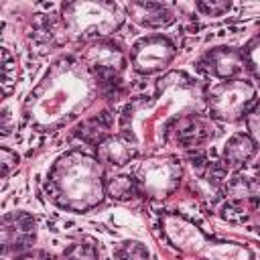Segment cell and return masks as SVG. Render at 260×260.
Returning <instances> with one entry per match:
<instances>
[{"label":"cell","mask_w":260,"mask_h":260,"mask_svg":"<svg viewBox=\"0 0 260 260\" xmlns=\"http://www.w3.org/2000/svg\"><path fill=\"white\" fill-rule=\"evenodd\" d=\"M207 89L183 71H171L156 81L152 95L130 102L120 116V136L134 148L146 152L165 144L167 130L185 114L205 108Z\"/></svg>","instance_id":"obj_1"},{"label":"cell","mask_w":260,"mask_h":260,"mask_svg":"<svg viewBox=\"0 0 260 260\" xmlns=\"http://www.w3.org/2000/svg\"><path fill=\"white\" fill-rule=\"evenodd\" d=\"M100 75L79 57L55 59L28 93L22 116L37 132H53L85 112L98 98Z\"/></svg>","instance_id":"obj_2"},{"label":"cell","mask_w":260,"mask_h":260,"mask_svg":"<svg viewBox=\"0 0 260 260\" xmlns=\"http://www.w3.org/2000/svg\"><path fill=\"white\" fill-rule=\"evenodd\" d=\"M47 197L61 209L87 213L106 199L104 165L95 154L71 148L61 154L45 179Z\"/></svg>","instance_id":"obj_3"},{"label":"cell","mask_w":260,"mask_h":260,"mask_svg":"<svg viewBox=\"0 0 260 260\" xmlns=\"http://www.w3.org/2000/svg\"><path fill=\"white\" fill-rule=\"evenodd\" d=\"M162 230L175 248L185 254L197 256L199 260H254V254L248 246L215 240L183 215H165Z\"/></svg>","instance_id":"obj_4"},{"label":"cell","mask_w":260,"mask_h":260,"mask_svg":"<svg viewBox=\"0 0 260 260\" xmlns=\"http://www.w3.org/2000/svg\"><path fill=\"white\" fill-rule=\"evenodd\" d=\"M65 37L81 43L106 39L124 22L120 8L112 2H67L61 10Z\"/></svg>","instance_id":"obj_5"},{"label":"cell","mask_w":260,"mask_h":260,"mask_svg":"<svg viewBox=\"0 0 260 260\" xmlns=\"http://www.w3.org/2000/svg\"><path fill=\"white\" fill-rule=\"evenodd\" d=\"M256 102V85L240 77L230 81H217L215 85H211L207 89L205 108L209 110L213 120L236 122L240 118H246Z\"/></svg>","instance_id":"obj_6"},{"label":"cell","mask_w":260,"mask_h":260,"mask_svg":"<svg viewBox=\"0 0 260 260\" xmlns=\"http://www.w3.org/2000/svg\"><path fill=\"white\" fill-rule=\"evenodd\" d=\"M183 167L177 156H148L136 169V181L144 195L152 199L169 197L181 183Z\"/></svg>","instance_id":"obj_7"},{"label":"cell","mask_w":260,"mask_h":260,"mask_svg":"<svg viewBox=\"0 0 260 260\" xmlns=\"http://www.w3.org/2000/svg\"><path fill=\"white\" fill-rule=\"evenodd\" d=\"M175 57H177V47L162 32L140 37L130 49L132 69L140 75H156L165 71Z\"/></svg>","instance_id":"obj_8"},{"label":"cell","mask_w":260,"mask_h":260,"mask_svg":"<svg viewBox=\"0 0 260 260\" xmlns=\"http://www.w3.org/2000/svg\"><path fill=\"white\" fill-rule=\"evenodd\" d=\"M79 59L91 69L95 71L100 77L102 75H116L122 73L128 65V57L126 53L112 41L108 39H98V41H89L85 43Z\"/></svg>","instance_id":"obj_9"},{"label":"cell","mask_w":260,"mask_h":260,"mask_svg":"<svg viewBox=\"0 0 260 260\" xmlns=\"http://www.w3.org/2000/svg\"><path fill=\"white\" fill-rule=\"evenodd\" d=\"M197 67L205 75L215 77L219 81L240 79V75L246 71L242 49H236V47H213V49H209L197 61Z\"/></svg>","instance_id":"obj_10"},{"label":"cell","mask_w":260,"mask_h":260,"mask_svg":"<svg viewBox=\"0 0 260 260\" xmlns=\"http://www.w3.org/2000/svg\"><path fill=\"white\" fill-rule=\"evenodd\" d=\"M35 240V221L26 213H8L2 219L4 250H22Z\"/></svg>","instance_id":"obj_11"},{"label":"cell","mask_w":260,"mask_h":260,"mask_svg":"<svg viewBox=\"0 0 260 260\" xmlns=\"http://www.w3.org/2000/svg\"><path fill=\"white\" fill-rule=\"evenodd\" d=\"M126 12L134 22L146 28H162L169 26L175 18L173 10L167 4L160 2H130L126 6Z\"/></svg>","instance_id":"obj_12"},{"label":"cell","mask_w":260,"mask_h":260,"mask_svg":"<svg viewBox=\"0 0 260 260\" xmlns=\"http://www.w3.org/2000/svg\"><path fill=\"white\" fill-rule=\"evenodd\" d=\"M256 150L258 142L248 132H236L223 144V160L230 167H244L256 156Z\"/></svg>","instance_id":"obj_13"},{"label":"cell","mask_w":260,"mask_h":260,"mask_svg":"<svg viewBox=\"0 0 260 260\" xmlns=\"http://www.w3.org/2000/svg\"><path fill=\"white\" fill-rule=\"evenodd\" d=\"M95 156L100 158L102 165L122 167V165L130 162L136 156V152H134V148L122 136H112V138H106L104 142L98 144Z\"/></svg>","instance_id":"obj_14"},{"label":"cell","mask_w":260,"mask_h":260,"mask_svg":"<svg viewBox=\"0 0 260 260\" xmlns=\"http://www.w3.org/2000/svg\"><path fill=\"white\" fill-rule=\"evenodd\" d=\"M140 191L136 177L130 175H116L106 181V195H110L116 201H128Z\"/></svg>","instance_id":"obj_15"},{"label":"cell","mask_w":260,"mask_h":260,"mask_svg":"<svg viewBox=\"0 0 260 260\" xmlns=\"http://www.w3.org/2000/svg\"><path fill=\"white\" fill-rule=\"evenodd\" d=\"M242 57H244V67L246 71L260 81V35L252 37L244 47H242Z\"/></svg>","instance_id":"obj_16"},{"label":"cell","mask_w":260,"mask_h":260,"mask_svg":"<svg viewBox=\"0 0 260 260\" xmlns=\"http://www.w3.org/2000/svg\"><path fill=\"white\" fill-rule=\"evenodd\" d=\"M118 260H146L148 252L140 242H122V246L116 248Z\"/></svg>","instance_id":"obj_17"},{"label":"cell","mask_w":260,"mask_h":260,"mask_svg":"<svg viewBox=\"0 0 260 260\" xmlns=\"http://www.w3.org/2000/svg\"><path fill=\"white\" fill-rule=\"evenodd\" d=\"M2 63H4L2 65V89H4V95H10L14 81H16V75H12V67H16V65H14L8 49L2 51Z\"/></svg>","instance_id":"obj_18"},{"label":"cell","mask_w":260,"mask_h":260,"mask_svg":"<svg viewBox=\"0 0 260 260\" xmlns=\"http://www.w3.org/2000/svg\"><path fill=\"white\" fill-rule=\"evenodd\" d=\"M246 126H248V134L260 142V100L254 104V108L248 112L246 116Z\"/></svg>","instance_id":"obj_19"},{"label":"cell","mask_w":260,"mask_h":260,"mask_svg":"<svg viewBox=\"0 0 260 260\" xmlns=\"http://www.w3.org/2000/svg\"><path fill=\"white\" fill-rule=\"evenodd\" d=\"M195 8L205 16H221L230 10V2H197Z\"/></svg>","instance_id":"obj_20"},{"label":"cell","mask_w":260,"mask_h":260,"mask_svg":"<svg viewBox=\"0 0 260 260\" xmlns=\"http://www.w3.org/2000/svg\"><path fill=\"white\" fill-rule=\"evenodd\" d=\"M18 165V154L14 150H10L8 146H2V177L6 179L10 175L12 169H16Z\"/></svg>","instance_id":"obj_21"},{"label":"cell","mask_w":260,"mask_h":260,"mask_svg":"<svg viewBox=\"0 0 260 260\" xmlns=\"http://www.w3.org/2000/svg\"><path fill=\"white\" fill-rule=\"evenodd\" d=\"M71 260H95V256H93V252L89 248H75Z\"/></svg>","instance_id":"obj_22"},{"label":"cell","mask_w":260,"mask_h":260,"mask_svg":"<svg viewBox=\"0 0 260 260\" xmlns=\"http://www.w3.org/2000/svg\"><path fill=\"white\" fill-rule=\"evenodd\" d=\"M16 260H51V258H47L45 254H37V252H30V254H24V256H20V258H16Z\"/></svg>","instance_id":"obj_23"}]
</instances>
